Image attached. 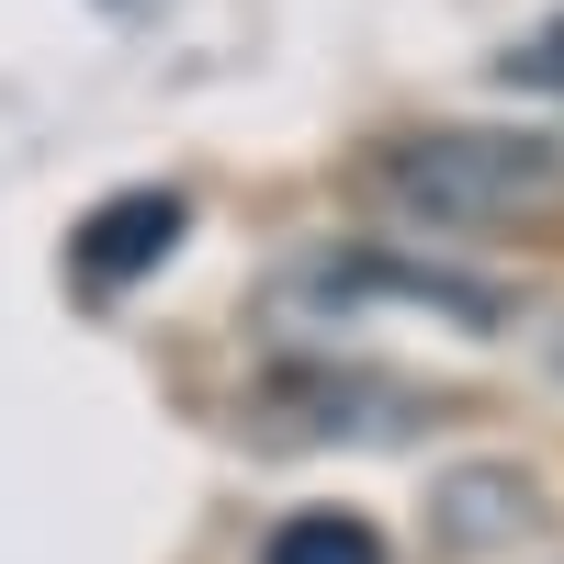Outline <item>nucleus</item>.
<instances>
[{
	"label": "nucleus",
	"instance_id": "obj_1",
	"mask_svg": "<svg viewBox=\"0 0 564 564\" xmlns=\"http://www.w3.org/2000/svg\"><path fill=\"white\" fill-rule=\"evenodd\" d=\"M361 204L417 238H542L564 226V135L542 124H406L361 148Z\"/></svg>",
	"mask_w": 564,
	"mask_h": 564
},
{
	"label": "nucleus",
	"instance_id": "obj_2",
	"mask_svg": "<svg viewBox=\"0 0 564 564\" xmlns=\"http://www.w3.org/2000/svg\"><path fill=\"white\" fill-rule=\"evenodd\" d=\"M282 316H361V305H395V316H441L463 339H508V294L486 271H452V260H417V249H316L271 282Z\"/></svg>",
	"mask_w": 564,
	"mask_h": 564
},
{
	"label": "nucleus",
	"instance_id": "obj_3",
	"mask_svg": "<svg viewBox=\"0 0 564 564\" xmlns=\"http://www.w3.org/2000/svg\"><path fill=\"white\" fill-rule=\"evenodd\" d=\"M260 417H271V441H406L430 406H417L406 384H384V372L294 361V372H271V384H260Z\"/></svg>",
	"mask_w": 564,
	"mask_h": 564
},
{
	"label": "nucleus",
	"instance_id": "obj_4",
	"mask_svg": "<svg viewBox=\"0 0 564 564\" xmlns=\"http://www.w3.org/2000/svg\"><path fill=\"white\" fill-rule=\"evenodd\" d=\"M181 193H113V204H90V226L68 238V271L90 282V294H113V282H135V271H159L170 249H181Z\"/></svg>",
	"mask_w": 564,
	"mask_h": 564
},
{
	"label": "nucleus",
	"instance_id": "obj_5",
	"mask_svg": "<svg viewBox=\"0 0 564 564\" xmlns=\"http://www.w3.org/2000/svg\"><path fill=\"white\" fill-rule=\"evenodd\" d=\"M542 520V508H531V475H520V463H475V475H452L441 486V553H486V542H520Z\"/></svg>",
	"mask_w": 564,
	"mask_h": 564
},
{
	"label": "nucleus",
	"instance_id": "obj_6",
	"mask_svg": "<svg viewBox=\"0 0 564 564\" xmlns=\"http://www.w3.org/2000/svg\"><path fill=\"white\" fill-rule=\"evenodd\" d=\"M260 564H395V553L361 508H294V520H271Z\"/></svg>",
	"mask_w": 564,
	"mask_h": 564
}]
</instances>
